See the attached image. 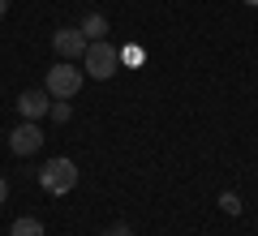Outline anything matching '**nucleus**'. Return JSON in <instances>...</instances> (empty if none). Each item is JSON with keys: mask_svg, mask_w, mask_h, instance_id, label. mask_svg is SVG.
Returning a JSON list of instances; mask_svg holds the SVG:
<instances>
[{"mask_svg": "<svg viewBox=\"0 0 258 236\" xmlns=\"http://www.w3.org/2000/svg\"><path fill=\"white\" fill-rule=\"evenodd\" d=\"M39 185H43L47 193H56V198H60V193H69L78 185V164L74 159H47L43 168H39Z\"/></svg>", "mask_w": 258, "mask_h": 236, "instance_id": "obj_3", "label": "nucleus"}, {"mask_svg": "<svg viewBox=\"0 0 258 236\" xmlns=\"http://www.w3.org/2000/svg\"><path fill=\"white\" fill-rule=\"evenodd\" d=\"M5 198H9V181L0 176V206H5Z\"/></svg>", "mask_w": 258, "mask_h": 236, "instance_id": "obj_13", "label": "nucleus"}, {"mask_svg": "<svg viewBox=\"0 0 258 236\" xmlns=\"http://www.w3.org/2000/svg\"><path fill=\"white\" fill-rule=\"evenodd\" d=\"M116 64H120V52L112 43H103V39H91L86 43V52H82V73H91L95 82H108L112 73H116Z\"/></svg>", "mask_w": 258, "mask_h": 236, "instance_id": "obj_1", "label": "nucleus"}, {"mask_svg": "<svg viewBox=\"0 0 258 236\" xmlns=\"http://www.w3.org/2000/svg\"><path fill=\"white\" fill-rule=\"evenodd\" d=\"M103 236H129V227H125V223H112V227H108Z\"/></svg>", "mask_w": 258, "mask_h": 236, "instance_id": "obj_12", "label": "nucleus"}, {"mask_svg": "<svg viewBox=\"0 0 258 236\" xmlns=\"http://www.w3.org/2000/svg\"><path fill=\"white\" fill-rule=\"evenodd\" d=\"M69 116H74V108H69L64 99H56V103H52V120H60V125H64Z\"/></svg>", "mask_w": 258, "mask_h": 236, "instance_id": "obj_10", "label": "nucleus"}, {"mask_svg": "<svg viewBox=\"0 0 258 236\" xmlns=\"http://www.w3.org/2000/svg\"><path fill=\"white\" fill-rule=\"evenodd\" d=\"M120 60H129V64H138V60H142V52H138V47H125V52H120Z\"/></svg>", "mask_w": 258, "mask_h": 236, "instance_id": "obj_11", "label": "nucleus"}, {"mask_svg": "<svg viewBox=\"0 0 258 236\" xmlns=\"http://www.w3.org/2000/svg\"><path fill=\"white\" fill-rule=\"evenodd\" d=\"M245 5H254V9H258V0H245Z\"/></svg>", "mask_w": 258, "mask_h": 236, "instance_id": "obj_15", "label": "nucleus"}, {"mask_svg": "<svg viewBox=\"0 0 258 236\" xmlns=\"http://www.w3.org/2000/svg\"><path fill=\"white\" fill-rule=\"evenodd\" d=\"M86 43H91V39H86L78 26H64V30H56V35H52V47H56L60 60H78V56L86 52Z\"/></svg>", "mask_w": 258, "mask_h": 236, "instance_id": "obj_4", "label": "nucleus"}, {"mask_svg": "<svg viewBox=\"0 0 258 236\" xmlns=\"http://www.w3.org/2000/svg\"><path fill=\"white\" fill-rule=\"evenodd\" d=\"M82 77H86V73L78 69L74 60H56L52 69H47V82H43V91L52 95V99H74V95L82 91Z\"/></svg>", "mask_w": 258, "mask_h": 236, "instance_id": "obj_2", "label": "nucleus"}, {"mask_svg": "<svg viewBox=\"0 0 258 236\" xmlns=\"http://www.w3.org/2000/svg\"><path fill=\"white\" fill-rule=\"evenodd\" d=\"M9 236H43V223H39V219H18V223L9 227Z\"/></svg>", "mask_w": 258, "mask_h": 236, "instance_id": "obj_8", "label": "nucleus"}, {"mask_svg": "<svg viewBox=\"0 0 258 236\" xmlns=\"http://www.w3.org/2000/svg\"><path fill=\"white\" fill-rule=\"evenodd\" d=\"M220 210H228V215H241V198H237V193H220Z\"/></svg>", "mask_w": 258, "mask_h": 236, "instance_id": "obj_9", "label": "nucleus"}, {"mask_svg": "<svg viewBox=\"0 0 258 236\" xmlns=\"http://www.w3.org/2000/svg\"><path fill=\"white\" fill-rule=\"evenodd\" d=\"M18 112H22V120H39L43 112H52V95L47 91H22L18 95Z\"/></svg>", "mask_w": 258, "mask_h": 236, "instance_id": "obj_6", "label": "nucleus"}, {"mask_svg": "<svg viewBox=\"0 0 258 236\" xmlns=\"http://www.w3.org/2000/svg\"><path fill=\"white\" fill-rule=\"evenodd\" d=\"M5 13H9V0H0V18H5Z\"/></svg>", "mask_w": 258, "mask_h": 236, "instance_id": "obj_14", "label": "nucleus"}, {"mask_svg": "<svg viewBox=\"0 0 258 236\" xmlns=\"http://www.w3.org/2000/svg\"><path fill=\"white\" fill-rule=\"evenodd\" d=\"M39 146H43V133H39L35 120H22V125L9 133V150H13V154H22V159H26V154H35Z\"/></svg>", "mask_w": 258, "mask_h": 236, "instance_id": "obj_5", "label": "nucleus"}, {"mask_svg": "<svg viewBox=\"0 0 258 236\" xmlns=\"http://www.w3.org/2000/svg\"><path fill=\"white\" fill-rule=\"evenodd\" d=\"M78 30H82L86 39H99V35H108V18H99V13H86Z\"/></svg>", "mask_w": 258, "mask_h": 236, "instance_id": "obj_7", "label": "nucleus"}]
</instances>
